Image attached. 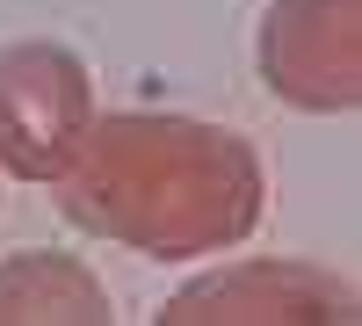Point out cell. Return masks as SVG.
I'll use <instances>...</instances> for the list:
<instances>
[{"mask_svg": "<svg viewBox=\"0 0 362 326\" xmlns=\"http://www.w3.org/2000/svg\"><path fill=\"white\" fill-rule=\"evenodd\" d=\"M362 298L355 283L319 261H225L210 276H189L153 312L160 326H341Z\"/></svg>", "mask_w": 362, "mask_h": 326, "instance_id": "4", "label": "cell"}, {"mask_svg": "<svg viewBox=\"0 0 362 326\" xmlns=\"http://www.w3.org/2000/svg\"><path fill=\"white\" fill-rule=\"evenodd\" d=\"M116 305L80 254L29 247L0 261V326H109Z\"/></svg>", "mask_w": 362, "mask_h": 326, "instance_id": "5", "label": "cell"}, {"mask_svg": "<svg viewBox=\"0 0 362 326\" xmlns=\"http://www.w3.org/2000/svg\"><path fill=\"white\" fill-rule=\"evenodd\" d=\"M254 66L283 109L305 116L362 109V0H268Z\"/></svg>", "mask_w": 362, "mask_h": 326, "instance_id": "3", "label": "cell"}, {"mask_svg": "<svg viewBox=\"0 0 362 326\" xmlns=\"http://www.w3.org/2000/svg\"><path fill=\"white\" fill-rule=\"evenodd\" d=\"M51 189L80 232L131 247L145 261L247 247L268 211V174L254 145L232 124H203L174 109L95 116Z\"/></svg>", "mask_w": 362, "mask_h": 326, "instance_id": "1", "label": "cell"}, {"mask_svg": "<svg viewBox=\"0 0 362 326\" xmlns=\"http://www.w3.org/2000/svg\"><path fill=\"white\" fill-rule=\"evenodd\" d=\"M95 124V73L73 44L29 37L0 51V167L15 182H58Z\"/></svg>", "mask_w": 362, "mask_h": 326, "instance_id": "2", "label": "cell"}]
</instances>
